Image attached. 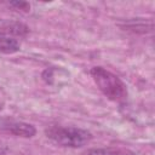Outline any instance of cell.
Listing matches in <instances>:
<instances>
[{
	"instance_id": "7a4b0ae2",
	"label": "cell",
	"mask_w": 155,
	"mask_h": 155,
	"mask_svg": "<svg viewBox=\"0 0 155 155\" xmlns=\"http://www.w3.org/2000/svg\"><path fill=\"white\" fill-rule=\"evenodd\" d=\"M45 134L56 144L67 148H81L92 139L90 131L73 126L51 125L45 130Z\"/></svg>"
},
{
	"instance_id": "277c9868",
	"label": "cell",
	"mask_w": 155,
	"mask_h": 155,
	"mask_svg": "<svg viewBox=\"0 0 155 155\" xmlns=\"http://www.w3.org/2000/svg\"><path fill=\"white\" fill-rule=\"evenodd\" d=\"M19 50H21V44L16 38L0 33V53L12 54L18 52Z\"/></svg>"
},
{
	"instance_id": "52a82bcc",
	"label": "cell",
	"mask_w": 155,
	"mask_h": 155,
	"mask_svg": "<svg viewBox=\"0 0 155 155\" xmlns=\"http://www.w3.org/2000/svg\"><path fill=\"white\" fill-rule=\"evenodd\" d=\"M11 6H15L19 10H23V11H29L30 10V5L29 2H25V1H12L10 2Z\"/></svg>"
},
{
	"instance_id": "ba28073f",
	"label": "cell",
	"mask_w": 155,
	"mask_h": 155,
	"mask_svg": "<svg viewBox=\"0 0 155 155\" xmlns=\"http://www.w3.org/2000/svg\"><path fill=\"white\" fill-rule=\"evenodd\" d=\"M8 151V145L0 140V155H5Z\"/></svg>"
},
{
	"instance_id": "6da1fadb",
	"label": "cell",
	"mask_w": 155,
	"mask_h": 155,
	"mask_svg": "<svg viewBox=\"0 0 155 155\" xmlns=\"http://www.w3.org/2000/svg\"><path fill=\"white\" fill-rule=\"evenodd\" d=\"M90 74L97 87L108 99L116 103H121L127 99V86L117 75L107 70L103 67L91 68Z\"/></svg>"
},
{
	"instance_id": "5b68a950",
	"label": "cell",
	"mask_w": 155,
	"mask_h": 155,
	"mask_svg": "<svg viewBox=\"0 0 155 155\" xmlns=\"http://www.w3.org/2000/svg\"><path fill=\"white\" fill-rule=\"evenodd\" d=\"M82 155H137L134 151L126 148H92L86 150Z\"/></svg>"
},
{
	"instance_id": "8992f818",
	"label": "cell",
	"mask_w": 155,
	"mask_h": 155,
	"mask_svg": "<svg viewBox=\"0 0 155 155\" xmlns=\"http://www.w3.org/2000/svg\"><path fill=\"white\" fill-rule=\"evenodd\" d=\"M0 28L2 29V34H6V35H10V36H13V35H25L29 29L25 24L21 23V22H4L0 24Z\"/></svg>"
},
{
	"instance_id": "3957f363",
	"label": "cell",
	"mask_w": 155,
	"mask_h": 155,
	"mask_svg": "<svg viewBox=\"0 0 155 155\" xmlns=\"http://www.w3.org/2000/svg\"><path fill=\"white\" fill-rule=\"evenodd\" d=\"M0 130L7 131L15 136L23 138H31L36 133V130L33 125L8 119H0Z\"/></svg>"
}]
</instances>
